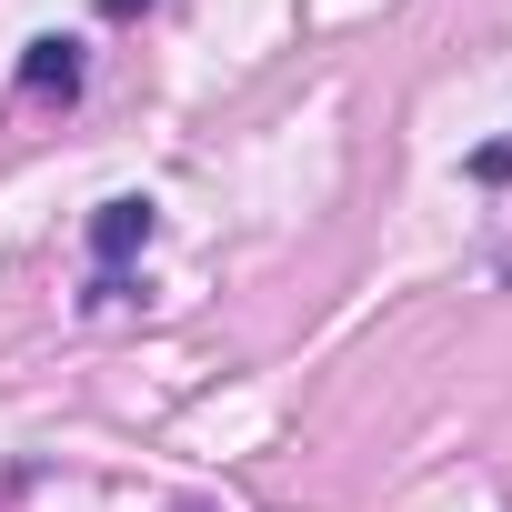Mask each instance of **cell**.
<instances>
[{"label":"cell","mask_w":512,"mask_h":512,"mask_svg":"<svg viewBox=\"0 0 512 512\" xmlns=\"http://www.w3.org/2000/svg\"><path fill=\"white\" fill-rule=\"evenodd\" d=\"M151 231H161V211H151L141 191H121V201H101V211H91V262H101V272H121L131 251H151Z\"/></svg>","instance_id":"1"},{"label":"cell","mask_w":512,"mask_h":512,"mask_svg":"<svg viewBox=\"0 0 512 512\" xmlns=\"http://www.w3.org/2000/svg\"><path fill=\"white\" fill-rule=\"evenodd\" d=\"M21 91H81V41L71 31H41V41H21Z\"/></svg>","instance_id":"2"},{"label":"cell","mask_w":512,"mask_h":512,"mask_svg":"<svg viewBox=\"0 0 512 512\" xmlns=\"http://www.w3.org/2000/svg\"><path fill=\"white\" fill-rule=\"evenodd\" d=\"M462 171H472V181H482V191H492V181H512V131H502V141H482V151H472V161H462Z\"/></svg>","instance_id":"3"},{"label":"cell","mask_w":512,"mask_h":512,"mask_svg":"<svg viewBox=\"0 0 512 512\" xmlns=\"http://www.w3.org/2000/svg\"><path fill=\"white\" fill-rule=\"evenodd\" d=\"M101 11H111V21H131V11H151V0H101Z\"/></svg>","instance_id":"4"},{"label":"cell","mask_w":512,"mask_h":512,"mask_svg":"<svg viewBox=\"0 0 512 512\" xmlns=\"http://www.w3.org/2000/svg\"><path fill=\"white\" fill-rule=\"evenodd\" d=\"M181 512H191V502H181Z\"/></svg>","instance_id":"5"}]
</instances>
